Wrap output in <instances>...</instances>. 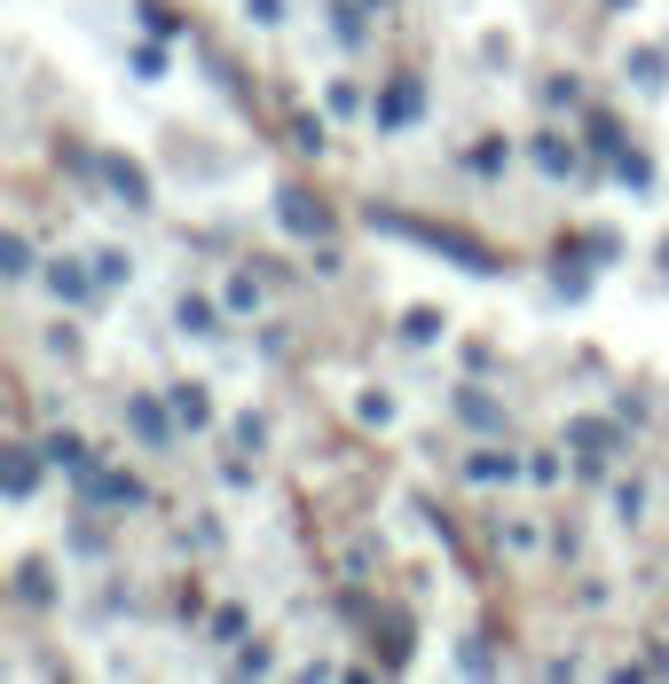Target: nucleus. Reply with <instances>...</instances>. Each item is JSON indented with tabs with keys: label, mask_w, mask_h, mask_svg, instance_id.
I'll use <instances>...</instances> for the list:
<instances>
[]
</instances>
